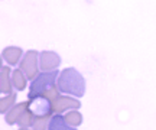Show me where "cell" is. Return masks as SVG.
Wrapping results in <instances>:
<instances>
[{"instance_id":"obj_1","label":"cell","mask_w":156,"mask_h":130,"mask_svg":"<svg viewBox=\"0 0 156 130\" xmlns=\"http://www.w3.org/2000/svg\"><path fill=\"white\" fill-rule=\"evenodd\" d=\"M58 90L59 93L71 94L74 97H83L85 93L84 77L75 68H65L58 75Z\"/></svg>"},{"instance_id":"obj_2","label":"cell","mask_w":156,"mask_h":130,"mask_svg":"<svg viewBox=\"0 0 156 130\" xmlns=\"http://www.w3.org/2000/svg\"><path fill=\"white\" fill-rule=\"evenodd\" d=\"M59 72L58 71H51V72H42L39 74L38 77L32 81L30 85V91H29V100H35L38 98L44 91H46L48 88L55 85V81L58 79Z\"/></svg>"},{"instance_id":"obj_3","label":"cell","mask_w":156,"mask_h":130,"mask_svg":"<svg viewBox=\"0 0 156 130\" xmlns=\"http://www.w3.org/2000/svg\"><path fill=\"white\" fill-rule=\"evenodd\" d=\"M38 52L36 51H28L25 54L23 59L20 61V69L26 75V78L34 81L39 75V64H38Z\"/></svg>"},{"instance_id":"obj_4","label":"cell","mask_w":156,"mask_h":130,"mask_svg":"<svg viewBox=\"0 0 156 130\" xmlns=\"http://www.w3.org/2000/svg\"><path fill=\"white\" fill-rule=\"evenodd\" d=\"M61 64V58L58 54L52 51H44L39 54V68L42 69V72H51L55 71Z\"/></svg>"},{"instance_id":"obj_5","label":"cell","mask_w":156,"mask_h":130,"mask_svg":"<svg viewBox=\"0 0 156 130\" xmlns=\"http://www.w3.org/2000/svg\"><path fill=\"white\" fill-rule=\"evenodd\" d=\"M81 107V103L73 98V97H67V96H61L56 98L55 101L52 103V113H61V111H65L68 108L71 110H77V108Z\"/></svg>"},{"instance_id":"obj_6","label":"cell","mask_w":156,"mask_h":130,"mask_svg":"<svg viewBox=\"0 0 156 130\" xmlns=\"http://www.w3.org/2000/svg\"><path fill=\"white\" fill-rule=\"evenodd\" d=\"M29 106H30V100L13 106V107L7 111V114H6V121H7L9 125H15V123L17 121V119H19V117H20V116H22V114L29 108Z\"/></svg>"},{"instance_id":"obj_7","label":"cell","mask_w":156,"mask_h":130,"mask_svg":"<svg viewBox=\"0 0 156 130\" xmlns=\"http://www.w3.org/2000/svg\"><path fill=\"white\" fill-rule=\"evenodd\" d=\"M10 75V67H2V69H0V93H5V94H10L12 93Z\"/></svg>"},{"instance_id":"obj_8","label":"cell","mask_w":156,"mask_h":130,"mask_svg":"<svg viewBox=\"0 0 156 130\" xmlns=\"http://www.w3.org/2000/svg\"><path fill=\"white\" fill-rule=\"evenodd\" d=\"M48 130H77V129L68 125L65 121V119H64V116L56 113L51 117L49 125H48Z\"/></svg>"},{"instance_id":"obj_9","label":"cell","mask_w":156,"mask_h":130,"mask_svg":"<svg viewBox=\"0 0 156 130\" xmlns=\"http://www.w3.org/2000/svg\"><path fill=\"white\" fill-rule=\"evenodd\" d=\"M22 49L17 48V46H9L3 51V58L6 59V62L9 65H16L19 62V59L22 57Z\"/></svg>"},{"instance_id":"obj_10","label":"cell","mask_w":156,"mask_h":130,"mask_svg":"<svg viewBox=\"0 0 156 130\" xmlns=\"http://www.w3.org/2000/svg\"><path fill=\"white\" fill-rule=\"evenodd\" d=\"M52 117V113H45V114H35L34 116V130H48L49 120Z\"/></svg>"},{"instance_id":"obj_11","label":"cell","mask_w":156,"mask_h":130,"mask_svg":"<svg viewBox=\"0 0 156 130\" xmlns=\"http://www.w3.org/2000/svg\"><path fill=\"white\" fill-rule=\"evenodd\" d=\"M12 85L19 91H22L26 87V75L23 74L22 69H15L12 72Z\"/></svg>"},{"instance_id":"obj_12","label":"cell","mask_w":156,"mask_h":130,"mask_svg":"<svg viewBox=\"0 0 156 130\" xmlns=\"http://www.w3.org/2000/svg\"><path fill=\"white\" fill-rule=\"evenodd\" d=\"M15 101H16V94L15 93H10L6 97H2L0 98V113H7L15 106Z\"/></svg>"},{"instance_id":"obj_13","label":"cell","mask_w":156,"mask_h":130,"mask_svg":"<svg viewBox=\"0 0 156 130\" xmlns=\"http://www.w3.org/2000/svg\"><path fill=\"white\" fill-rule=\"evenodd\" d=\"M64 119H65V121L68 125L73 126V127H77V126H80L83 123V116L77 110H73V111L67 113V116H64Z\"/></svg>"},{"instance_id":"obj_14","label":"cell","mask_w":156,"mask_h":130,"mask_svg":"<svg viewBox=\"0 0 156 130\" xmlns=\"http://www.w3.org/2000/svg\"><path fill=\"white\" fill-rule=\"evenodd\" d=\"M34 116H35V113L28 108V110L17 119L16 123L19 125V127H29V126H32V123H34Z\"/></svg>"},{"instance_id":"obj_15","label":"cell","mask_w":156,"mask_h":130,"mask_svg":"<svg viewBox=\"0 0 156 130\" xmlns=\"http://www.w3.org/2000/svg\"><path fill=\"white\" fill-rule=\"evenodd\" d=\"M19 130H29V129H28V127H20Z\"/></svg>"},{"instance_id":"obj_16","label":"cell","mask_w":156,"mask_h":130,"mask_svg":"<svg viewBox=\"0 0 156 130\" xmlns=\"http://www.w3.org/2000/svg\"><path fill=\"white\" fill-rule=\"evenodd\" d=\"M0 69H2V57H0Z\"/></svg>"}]
</instances>
